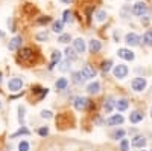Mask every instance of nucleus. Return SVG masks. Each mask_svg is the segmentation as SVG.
I'll use <instances>...</instances> for the list:
<instances>
[{"instance_id": "1", "label": "nucleus", "mask_w": 152, "mask_h": 151, "mask_svg": "<svg viewBox=\"0 0 152 151\" xmlns=\"http://www.w3.org/2000/svg\"><path fill=\"white\" fill-rule=\"evenodd\" d=\"M35 60V52L32 49L29 47H24L20 50V54H18V61L24 63V64H31V63H34Z\"/></svg>"}, {"instance_id": "2", "label": "nucleus", "mask_w": 152, "mask_h": 151, "mask_svg": "<svg viewBox=\"0 0 152 151\" xmlns=\"http://www.w3.org/2000/svg\"><path fill=\"white\" fill-rule=\"evenodd\" d=\"M146 80L145 78H140V77H137V78H134L132 80V82H131V85H132V90H135V92H143L145 89H146Z\"/></svg>"}, {"instance_id": "3", "label": "nucleus", "mask_w": 152, "mask_h": 151, "mask_svg": "<svg viewBox=\"0 0 152 151\" xmlns=\"http://www.w3.org/2000/svg\"><path fill=\"white\" fill-rule=\"evenodd\" d=\"M113 73H114V77H116V78L123 80V78L126 77V75H128V67H126L125 64H119V66L114 67Z\"/></svg>"}, {"instance_id": "4", "label": "nucleus", "mask_w": 152, "mask_h": 151, "mask_svg": "<svg viewBox=\"0 0 152 151\" xmlns=\"http://www.w3.org/2000/svg\"><path fill=\"white\" fill-rule=\"evenodd\" d=\"M125 43L128 46H138L140 44V37H138L137 34H134V32H129L125 37Z\"/></svg>"}, {"instance_id": "5", "label": "nucleus", "mask_w": 152, "mask_h": 151, "mask_svg": "<svg viewBox=\"0 0 152 151\" xmlns=\"http://www.w3.org/2000/svg\"><path fill=\"white\" fill-rule=\"evenodd\" d=\"M148 12V6L143 3V2H137L134 6H132V14L134 15H143Z\"/></svg>"}, {"instance_id": "6", "label": "nucleus", "mask_w": 152, "mask_h": 151, "mask_svg": "<svg viewBox=\"0 0 152 151\" xmlns=\"http://www.w3.org/2000/svg\"><path fill=\"white\" fill-rule=\"evenodd\" d=\"M23 87V81L20 80V78H12L9 82H8V89L11 90V92H17V90H20Z\"/></svg>"}, {"instance_id": "7", "label": "nucleus", "mask_w": 152, "mask_h": 151, "mask_svg": "<svg viewBox=\"0 0 152 151\" xmlns=\"http://www.w3.org/2000/svg\"><path fill=\"white\" fill-rule=\"evenodd\" d=\"M117 54H119L120 58H123V60H126V61H132V60L135 58L134 52H132V50H129V49H119Z\"/></svg>"}, {"instance_id": "8", "label": "nucleus", "mask_w": 152, "mask_h": 151, "mask_svg": "<svg viewBox=\"0 0 152 151\" xmlns=\"http://www.w3.org/2000/svg\"><path fill=\"white\" fill-rule=\"evenodd\" d=\"M81 73L84 75V78H94V77H96V70H94L90 64H84Z\"/></svg>"}, {"instance_id": "9", "label": "nucleus", "mask_w": 152, "mask_h": 151, "mask_svg": "<svg viewBox=\"0 0 152 151\" xmlns=\"http://www.w3.org/2000/svg\"><path fill=\"white\" fill-rule=\"evenodd\" d=\"M73 105H75L76 110H84V108H87V105H88V99L84 98V96H79V98L75 99Z\"/></svg>"}, {"instance_id": "10", "label": "nucleus", "mask_w": 152, "mask_h": 151, "mask_svg": "<svg viewBox=\"0 0 152 151\" xmlns=\"http://www.w3.org/2000/svg\"><path fill=\"white\" fill-rule=\"evenodd\" d=\"M73 47H75L76 52H79V54H84V52H85V49H87L85 41H84L82 38H76V40L73 41Z\"/></svg>"}, {"instance_id": "11", "label": "nucleus", "mask_w": 152, "mask_h": 151, "mask_svg": "<svg viewBox=\"0 0 152 151\" xmlns=\"http://www.w3.org/2000/svg\"><path fill=\"white\" fill-rule=\"evenodd\" d=\"M21 43H23V38H21V37H14V38L9 41L8 47H9V50H17V49L21 46Z\"/></svg>"}, {"instance_id": "12", "label": "nucleus", "mask_w": 152, "mask_h": 151, "mask_svg": "<svg viewBox=\"0 0 152 151\" xmlns=\"http://www.w3.org/2000/svg\"><path fill=\"white\" fill-rule=\"evenodd\" d=\"M88 49H90L91 54H97L100 49H102V44H100L99 40H91L90 43H88Z\"/></svg>"}, {"instance_id": "13", "label": "nucleus", "mask_w": 152, "mask_h": 151, "mask_svg": "<svg viewBox=\"0 0 152 151\" xmlns=\"http://www.w3.org/2000/svg\"><path fill=\"white\" fill-rule=\"evenodd\" d=\"M140 121H143V113L142 111H132L131 115H129V122L131 124H138Z\"/></svg>"}, {"instance_id": "14", "label": "nucleus", "mask_w": 152, "mask_h": 151, "mask_svg": "<svg viewBox=\"0 0 152 151\" xmlns=\"http://www.w3.org/2000/svg\"><path fill=\"white\" fill-rule=\"evenodd\" d=\"M145 145H146V139L143 136H135L134 139H132V147H135V148H145Z\"/></svg>"}, {"instance_id": "15", "label": "nucleus", "mask_w": 152, "mask_h": 151, "mask_svg": "<svg viewBox=\"0 0 152 151\" xmlns=\"http://www.w3.org/2000/svg\"><path fill=\"white\" fill-rule=\"evenodd\" d=\"M122 122H123V116L122 115H114V116H111V118L107 119V124L108 125H119Z\"/></svg>"}, {"instance_id": "16", "label": "nucleus", "mask_w": 152, "mask_h": 151, "mask_svg": "<svg viewBox=\"0 0 152 151\" xmlns=\"http://www.w3.org/2000/svg\"><path fill=\"white\" fill-rule=\"evenodd\" d=\"M56 63H61V52L59 50H55V52L52 54V61H50L49 69H53L56 66Z\"/></svg>"}, {"instance_id": "17", "label": "nucleus", "mask_w": 152, "mask_h": 151, "mask_svg": "<svg viewBox=\"0 0 152 151\" xmlns=\"http://www.w3.org/2000/svg\"><path fill=\"white\" fill-rule=\"evenodd\" d=\"M99 90H100V84H99L97 81H94V82H91V84H88V85H87V92H88V93H91V95L99 93Z\"/></svg>"}, {"instance_id": "18", "label": "nucleus", "mask_w": 152, "mask_h": 151, "mask_svg": "<svg viewBox=\"0 0 152 151\" xmlns=\"http://www.w3.org/2000/svg\"><path fill=\"white\" fill-rule=\"evenodd\" d=\"M84 80H85V78H84V75H82L81 72H73V73H72V81H73L75 84H81Z\"/></svg>"}, {"instance_id": "19", "label": "nucleus", "mask_w": 152, "mask_h": 151, "mask_svg": "<svg viewBox=\"0 0 152 151\" xmlns=\"http://www.w3.org/2000/svg\"><path fill=\"white\" fill-rule=\"evenodd\" d=\"M116 108H117L119 111H125L126 108H128V101H126V99H119V101H116Z\"/></svg>"}, {"instance_id": "20", "label": "nucleus", "mask_w": 152, "mask_h": 151, "mask_svg": "<svg viewBox=\"0 0 152 151\" xmlns=\"http://www.w3.org/2000/svg\"><path fill=\"white\" fill-rule=\"evenodd\" d=\"M143 43L146 46H152V29H148L143 35Z\"/></svg>"}, {"instance_id": "21", "label": "nucleus", "mask_w": 152, "mask_h": 151, "mask_svg": "<svg viewBox=\"0 0 152 151\" xmlns=\"http://www.w3.org/2000/svg\"><path fill=\"white\" fill-rule=\"evenodd\" d=\"M67 84H69V81H67V78H59L56 82H55V87L58 90H64L66 87H67Z\"/></svg>"}, {"instance_id": "22", "label": "nucleus", "mask_w": 152, "mask_h": 151, "mask_svg": "<svg viewBox=\"0 0 152 151\" xmlns=\"http://www.w3.org/2000/svg\"><path fill=\"white\" fill-rule=\"evenodd\" d=\"M23 12H24L26 15H34L35 12H37V9H35V8H34L31 3H26V5L23 6Z\"/></svg>"}, {"instance_id": "23", "label": "nucleus", "mask_w": 152, "mask_h": 151, "mask_svg": "<svg viewBox=\"0 0 152 151\" xmlns=\"http://www.w3.org/2000/svg\"><path fill=\"white\" fill-rule=\"evenodd\" d=\"M52 29H53V32L61 34L62 31H64V21H55L53 26H52Z\"/></svg>"}, {"instance_id": "24", "label": "nucleus", "mask_w": 152, "mask_h": 151, "mask_svg": "<svg viewBox=\"0 0 152 151\" xmlns=\"http://www.w3.org/2000/svg\"><path fill=\"white\" fill-rule=\"evenodd\" d=\"M62 17H64V18H62V21H64V23H72L73 21V14H72V11H69V9L64 11Z\"/></svg>"}, {"instance_id": "25", "label": "nucleus", "mask_w": 152, "mask_h": 151, "mask_svg": "<svg viewBox=\"0 0 152 151\" xmlns=\"http://www.w3.org/2000/svg\"><path fill=\"white\" fill-rule=\"evenodd\" d=\"M59 70H61V72H67V70H70V60L61 61V63H59Z\"/></svg>"}, {"instance_id": "26", "label": "nucleus", "mask_w": 152, "mask_h": 151, "mask_svg": "<svg viewBox=\"0 0 152 151\" xmlns=\"http://www.w3.org/2000/svg\"><path fill=\"white\" fill-rule=\"evenodd\" d=\"M113 107H116V104H113V99H111V98H110V99H107V101H105V104H104L105 111H107V113H110V111L113 110Z\"/></svg>"}, {"instance_id": "27", "label": "nucleus", "mask_w": 152, "mask_h": 151, "mask_svg": "<svg viewBox=\"0 0 152 151\" xmlns=\"http://www.w3.org/2000/svg\"><path fill=\"white\" fill-rule=\"evenodd\" d=\"M24 111H26V108L23 105H18V121H20V124H24Z\"/></svg>"}, {"instance_id": "28", "label": "nucleus", "mask_w": 152, "mask_h": 151, "mask_svg": "<svg viewBox=\"0 0 152 151\" xmlns=\"http://www.w3.org/2000/svg\"><path fill=\"white\" fill-rule=\"evenodd\" d=\"M120 151H129V142H128V139H122L120 141Z\"/></svg>"}, {"instance_id": "29", "label": "nucleus", "mask_w": 152, "mask_h": 151, "mask_svg": "<svg viewBox=\"0 0 152 151\" xmlns=\"http://www.w3.org/2000/svg\"><path fill=\"white\" fill-rule=\"evenodd\" d=\"M66 54L69 57V60H76V54H75V47H67Z\"/></svg>"}, {"instance_id": "30", "label": "nucleus", "mask_w": 152, "mask_h": 151, "mask_svg": "<svg viewBox=\"0 0 152 151\" xmlns=\"http://www.w3.org/2000/svg\"><path fill=\"white\" fill-rule=\"evenodd\" d=\"M70 40H72L70 34H62V35H59V38H58V41H59V43H69Z\"/></svg>"}, {"instance_id": "31", "label": "nucleus", "mask_w": 152, "mask_h": 151, "mask_svg": "<svg viewBox=\"0 0 152 151\" xmlns=\"http://www.w3.org/2000/svg\"><path fill=\"white\" fill-rule=\"evenodd\" d=\"M123 136H125V131L123 130H117V131L113 133V139L119 141V139H123Z\"/></svg>"}, {"instance_id": "32", "label": "nucleus", "mask_w": 152, "mask_h": 151, "mask_svg": "<svg viewBox=\"0 0 152 151\" xmlns=\"http://www.w3.org/2000/svg\"><path fill=\"white\" fill-rule=\"evenodd\" d=\"M105 18H107V12H105V11H99L97 14H96V20H97L99 23H100V21H104Z\"/></svg>"}, {"instance_id": "33", "label": "nucleus", "mask_w": 152, "mask_h": 151, "mask_svg": "<svg viewBox=\"0 0 152 151\" xmlns=\"http://www.w3.org/2000/svg\"><path fill=\"white\" fill-rule=\"evenodd\" d=\"M47 38H49L47 32H38V34H37V40H38V41H46Z\"/></svg>"}, {"instance_id": "34", "label": "nucleus", "mask_w": 152, "mask_h": 151, "mask_svg": "<svg viewBox=\"0 0 152 151\" xmlns=\"http://www.w3.org/2000/svg\"><path fill=\"white\" fill-rule=\"evenodd\" d=\"M18 151H29V144L26 141H23L18 144Z\"/></svg>"}, {"instance_id": "35", "label": "nucleus", "mask_w": 152, "mask_h": 151, "mask_svg": "<svg viewBox=\"0 0 152 151\" xmlns=\"http://www.w3.org/2000/svg\"><path fill=\"white\" fill-rule=\"evenodd\" d=\"M52 116L53 115H52V111H50V110H43L41 111V118H44V119H50Z\"/></svg>"}, {"instance_id": "36", "label": "nucleus", "mask_w": 152, "mask_h": 151, "mask_svg": "<svg viewBox=\"0 0 152 151\" xmlns=\"http://www.w3.org/2000/svg\"><path fill=\"white\" fill-rule=\"evenodd\" d=\"M111 64H113V63H111L110 60L105 61V63H104V66H102V70H104V72H110V70H111Z\"/></svg>"}, {"instance_id": "37", "label": "nucleus", "mask_w": 152, "mask_h": 151, "mask_svg": "<svg viewBox=\"0 0 152 151\" xmlns=\"http://www.w3.org/2000/svg\"><path fill=\"white\" fill-rule=\"evenodd\" d=\"M20 134H29V130L28 128H20L17 133H14L12 134V137H15V136H20Z\"/></svg>"}, {"instance_id": "38", "label": "nucleus", "mask_w": 152, "mask_h": 151, "mask_svg": "<svg viewBox=\"0 0 152 151\" xmlns=\"http://www.w3.org/2000/svg\"><path fill=\"white\" fill-rule=\"evenodd\" d=\"M38 134L40 136H47L49 134V128L47 127H41L40 130H38Z\"/></svg>"}, {"instance_id": "39", "label": "nucleus", "mask_w": 152, "mask_h": 151, "mask_svg": "<svg viewBox=\"0 0 152 151\" xmlns=\"http://www.w3.org/2000/svg\"><path fill=\"white\" fill-rule=\"evenodd\" d=\"M50 21V17H43V18H38V23L40 24H44V23H49Z\"/></svg>"}, {"instance_id": "40", "label": "nucleus", "mask_w": 152, "mask_h": 151, "mask_svg": "<svg viewBox=\"0 0 152 151\" xmlns=\"http://www.w3.org/2000/svg\"><path fill=\"white\" fill-rule=\"evenodd\" d=\"M62 3H70V0H61Z\"/></svg>"}, {"instance_id": "41", "label": "nucleus", "mask_w": 152, "mask_h": 151, "mask_svg": "<svg viewBox=\"0 0 152 151\" xmlns=\"http://www.w3.org/2000/svg\"><path fill=\"white\" fill-rule=\"evenodd\" d=\"M0 82H2V73H0Z\"/></svg>"}, {"instance_id": "42", "label": "nucleus", "mask_w": 152, "mask_h": 151, "mask_svg": "<svg viewBox=\"0 0 152 151\" xmlns=\"http://www.w3.org/2000/svg\"><path fill=\"white\" fill-rule=\"evenodd\" d=\"M151 118H152V107H151Z\"/></svg>"}, {"instance_id": "43", "label": "nucleus", "mask_w": 152, "mask_h": 151, "mask_svg": "<svg viewBox=\"0 0 152 151\" xmlns=\"http://www.w3.org/2000/svg\"><path fill=\"white\" fill-rule=\"evenodd\" d=\"M0 37H3V32H0Z\"/></svg>"}, {"instance_id": "44", "label": "nucleus", "mask_w": 152, "mask_h": 151, "mask_svg": "<svg viewBox=\"0 0 152 151\" xmlns=\"http://www.w3.org/2000/svg\"><path fill=\"white\" fill-rule=\"evenodd\" d=\"M0 108H2V102H0Z\"/></svg>"}, {"instance_id": "45", "label": "nucleus", "mask_w": 152, "mask_h": 151, "mask_svg": "<svg viewBox=\"0 0 152 151\" xmlns=\"http://www.w3.org/2000/svg\"><path fill=\"white\" fill-rule=\"evenodd\" d=\"M143 151H145V150H143Z\"/></svg>"}]
</instances>
